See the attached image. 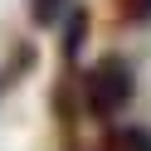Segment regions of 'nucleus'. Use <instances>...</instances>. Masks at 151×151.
<instances>
[{
  "label": "nucleus",
  "mask_w": 151,
  "mask_h": 151,
  "mask_svg": "<svg viewBox=\"0 0 151 151\" xmlns=\"http://www.w3.org/2000/svg\"><path fill=\"white\" fill-rule=\"evenodd\" d=\"M83 107L93 112V117H117L122 107L132 102V63L117 59V54H107V59H98L88 73H83Z\"/></svg>",
  "instance_id": "obj_1"
},
{
  "label": "nucleus",
  "mask_w": 151,
  "mask_h": 151,
  "mask_svg": "<svg viewBox=\"0 0 151 151\" xmlns=\"http://www.w3.org/2000/svg\"><path fill=\"white\" fill-rule=\"evenodd\" d=\"M83 39H88V10H78L73 5L68 10V24H63V59H78V49H83Z\"/></svg>",
  "instance_id": "obj_2"
},
{
  "label": "nucleus",
  "mask_w": 151,
  "mask_h": 151,
  "mask_svg": "<svg viewBox=\"0 0 151 151\" xmlns=\"http://www.w3.org/2000/svg\"><path fill=\"white\" fill-rule=\"evenodd\" d=\"M102 151H151V137L137 127H112L102 137Z\"/></svg>",
  "instance_id": "obj_3"
},
{
  "label": "nucleus",
  "mask_w": 151,
  "mask_h": 151,
  "mask_svg": "<svg viewBox=\"0 0 151 151\" xmlns=\"http://www.w3.org/2000/svg\"><path fill=\"white\" fill-rule=\"evenodd\" d=\"M68 10H73L68 0H29V20L34 24H59Z\"/></svg>",
  "instance_id": "obj_4"
},
{
  "label": "nucleus",
  "mask_w": 151,
  "mask_h": 151,
  "mask_svg": "<svg viewBox=\"0 0 151 151\" xmlns=\"http://www.w3.org/2000/svg\"><path fill=\"white\" fill-rule=\"evenodd\" d=\"M117 5V20L127 24H151V0H112Z\"/></svg>",
  "instance_id": "obj_5"
}]
</instances>
